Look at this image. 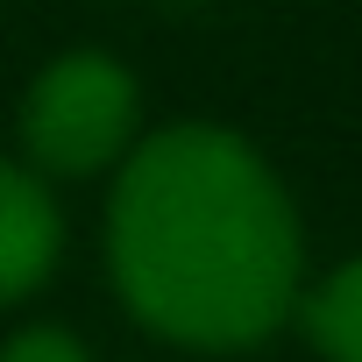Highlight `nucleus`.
Here are the masks:
<instances>
[{"mask_svg":"<svg viewBox=\"0 0 362 362\" xmlns=\"http://www.w3.org/2000/svg\"><path fill=\"white\" fill-rule=\"evenodd\" d=\"M64 256V206L22 156H0V313L36 298Z\"/></svg>","mask_w":362,"mask_h":362,"instance_id":"7ed1b4c3","label":"nucleus"},{"mask_svg":"<svg viewBox=\"0 0 362 362\" xmlns=\"http://www.w3.org/2000/svg\"><path fill=\"white\" fill-rule=\"evenodd\" d=\"M291 320L305 327V341L327 362H362V256H348L313 291H298V313Z\"/></svg>","mask_w":362,"mask_h":362,"instance_id":"20e7f679","label":"nucleus"},{"mask_svg":"<svg viewBox=\"0 0 362 362\" xmlns=\"http://www.w3.org/2000/svg\"><path fill=\"white\" fill-rule=\"evenodd\" d=\"M22 163L43 177H100L121 170V156L142 142V86L107 50H64L50 57L15 114Z\"/></svg>","mask_w":362,"mask_h":362,"instance_id":"f03ea898","label":"nucleus"},{"mask_svg":"<svg viewBox=\"0 0 362 362\" xmlns=\"http://www.w3.org/2000/svg\"><path fill=\"white\" fill-rule=\"evenodd\" d=\"M107 277L128 320L170 348H256L298 313V206L249 135L221 121H170L114 170Z\"/></svg>","mask_w":362,"mask_h":362,"instance_id":"f257e3e1","label":"nucleus"},{"mask_svg":"<svg viewBox=\"0 0 362 362\" xmlns=\"http://www.w3.org/2000/svg\"><path fill=\"white\" fill-rule=\"evenodd\" d=\"M0 362H93V348H86L71 327L36 320V327H15L8 341H0Z\"/></svg>","mask_w":362,"mask_h":362,"instance_id":"39448f33","label":"nucleus"}]
</instances>
